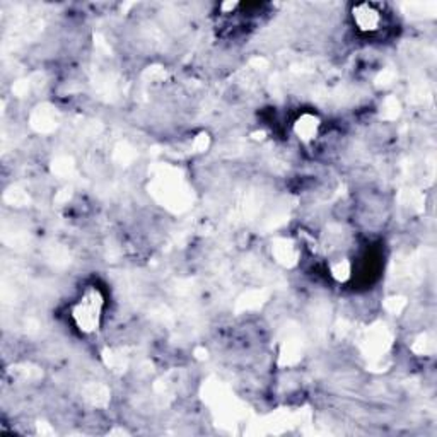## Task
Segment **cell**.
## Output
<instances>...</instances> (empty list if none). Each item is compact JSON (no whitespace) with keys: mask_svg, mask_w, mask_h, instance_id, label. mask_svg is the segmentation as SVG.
<instances>
[{"mask_svg":"<svg viewBox=\"0 0 437 437\" xmlns=\"http://www.w3.org/2000/svg\"><path fill=\"white\" fill-rule=\"evenodd\" d=\"M353 21L363 31H376L381 25V13L372 4H360L353 9Z\"/></svg>","mask_w":437,"mask_h":437,"instance_id":"obj_2","label":"cell"},{"mask_svg":"<svg viewBox=\"0 0 437 437\" xmlns=\"http://www.w3.org/2000/svg\"><path fill=\"white\" fill-rule=\"evenodd\" d=\"M101 306L103 297L96 289H91L82 296L81 303L75 306L74 318L77 321L79 328L84 332H93L98 328L99 320H101Z\"/></svg>","mask_w":437,"mask_h":437,"instance_id":"obj_1","label":"cell"},{"mask_svg":"<svg viewBox=\"0 0 437 437\" xmlns=\"http://www.w3.org/2000/svg\"><path fill=\"white\" fill-rule=\"evenodd\" d=\"M296 130L303 138H313L316 135L318 122L313 117H304L303 120H299V125H297Z\"/></svg>","mask_w":437,"mask_h":437,"instance_id":"obj_3","label":"cell"}]
</instances>
